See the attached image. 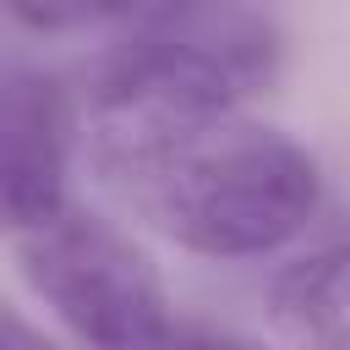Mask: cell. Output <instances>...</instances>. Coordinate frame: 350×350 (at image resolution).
<instances>
[{
    "instance_id": "obj_3",
    "label": "cell",
    "mask_w": 350,
    "mask_h": 350,
    "mask_svg": "<svg viewBox=\"0 0 350 350\" xmlns=\"http://www.w3.org/2000/svg\"><path fill=\"white\" fill-rule=\"evenodd\" d=\"M71 98L38 66L0 71V230L33 235L71 208Z\"/></svg>"
},
{
    "instance_id": "obj_5",
    "label": "cell",
    "mask_w": 350,
    "mask_h": 350,
    "mask_svg": "<svg viewBox=\"0 0 350 350\" xmlns=\"http://www.w3.org/2000/svg\"><path fill=\"white\" fill-rule=\"evenodd\" d=\"M142 0H5V11L33 27V33H77V27H93V22H109V16H126L137 11Z\"/></svg>"
},
{
    "instance_id": "obj_2",
    "label": "cell",
    "mask_w": 350,
    "mask_h": 350,
    "mask_svg": "<svg viewBox=\"0 0 350 350\" xmlns=\"http://www.w3.org/2000/svg\"><path fill=\"white\" fill-rule=\"evenodd\" d=\"M16 257L33 295L88 350H148L175 328L159 268L104 219L66 208L55 224L22 235Z\"/></svg>"
},
{
    "instance_id": "obj_6",
    "label": "cell",
    "mask_w": 350,
    "mask_h": 350,
    "mask_svg": "<svg viewBox=\"0 0 350 350\" xmlns=\"http://www.w3.org/2000/svg\"><path fill=\"white\" fill-rule=\"evenodd\" d=\"M148 350H257V345L252 339H235V334H213V328H170Z\"/></svg>"
},
{
    "instance_id": "obj_4",
    "label": "cell",
    "mask_w": 350,
    "mask_h": 350,
    "mask_svg": "<svg viewBox=\"0 0 350 350\" xmlns=\"http://www.w3.org/2000/svg\"><path fill=\"white\" fill-rule=\"evenodd\" d=\"M273 317L284 334L345 350L350 339V241L323 246L279 273L273 284Z\"/></svg>"
},
{
    "instance_id": "obj_8",
    "label": "cell",
    "mask_w": 350,
    "mask_h": 350,
    "mask_svg": "<svg viewBox=\"0 0 350 350\" xmlns=\"http://www.w3.org/2000/svg\"><path fill=\"white\" fill-rule=\"evenodd\" d=\"M0 350H55L27 317H16L11 306H0Z\"/></svg>"
},
{
    "instance_id": "obj_7",
    "label": "cell",
    "mask_w": 350,
    "mask_h": 350,
    "mask_svg": "<svg viewBox=\"0 0 350 350\" xmlns=\"http://www.w3.org/2000/svg\"><path fill=\"white\" fill-rule=\"evenodd\" d=\"M235 0H142L137 22H180V16H202V11H224Z\"/></svg>"
},
{
    "instance_id": "obj_1",
    "label": "cell",
    "mask_w": 350,
    "mask_h": 350,
    "mask_svg": "<svg viewBox=\"0 0 350 350\" xmlns=\"http://www.w3.org/2000/svg\"><path fill=\"white\" fill-rule=\"evenodd\" d=\"M109 186L126 191L175 246L213 262L279 252L323 202L317 159L290 131L246 120L241 109L175 131Z\"/></svg>"
}]
</instances>
